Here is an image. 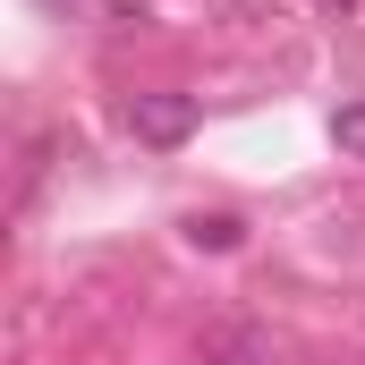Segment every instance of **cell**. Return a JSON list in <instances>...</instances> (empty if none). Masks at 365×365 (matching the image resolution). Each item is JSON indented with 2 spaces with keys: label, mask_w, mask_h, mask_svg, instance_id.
Masks as SVG:
<instances>
[{
  "label": "cell",
  "mask_w": 365,
  "mask_h": 365,
  "mask_svg": "<svg viewBox=\"0 0 365 365\" xmlns=\"http://www.w3.org/2000/svg\"><path fill=\"white\" fill-rule=\"evenodd\" d=\"M212 365H264V340L255 331H212Z\"/></svg>",
  "instance_id": "cell-4"
},
{
  "label": "cell",
  "mask_w": 365,
  "mask_h": 365,
  "mask_svg": "<svg viewBox=\"0 0 365 365\" xmlns=\"http://www.w3.org/2000/svg\"><path fill=\"white\" fill-rule=\"evenodd\" d=\"M323 9H357V0H323Z\"/></svg>",
  "instance_id": "cell-5"
},
{
  "label": "cell",
  "mask_w": 365,
  "mask_h": 365,
  "mask_svg": "<svg viewBox=\"0 0 365 365\" xmlns=\"http://www.w3.org/2000/svg\"><path fill=\"white\" fill-rule=\"evenodd\" d=\"M128 128H136L145 145H187V136H195V102H187V93H136V102H128Z\"/></svg>",
  "instance_id": "cell-1"
},
{
  "label": "cell",
  "mask_w": 365,
  "mask_h": 365,
  "mask_svg": "<svg viewBox=\"0 0 365 365\" xmlns=\"http://www.w3.org/2000/svg\"><path fill=\"white\" fill-rule=\"evenodd\" d=\"M331 145H340L349 162H365V102H340V110H331Z\"/></svg>",
  "instance_id": "cell-2"
},
{
  "label": "cell",
  "mask_w": 365,
  "mask_h": 365,
  "mask_svg": "<svg viewBox=\"0 0 365 365\" xmlns=\"http://www.w3.org/2000/svg\"><path fill=\"white\" fill-rule=\"evenodd\" d=\"M187 238H195V247H212V255H230V247H238V221H230V212H195V221H187Z\"/></svg>",
  "instance_id": "cell-3"
}]
</instances>
